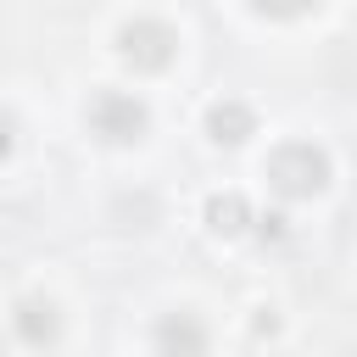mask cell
Segmentation results:
<instances>
[{
  "instance_id": "30bf717a",
  "label": "cell",
  "mask_w": 357,
  "mask_h": 357,
  "mask_svg": "<svg viewBox=\"0 0 357 357\" xmlns=\"http://www.w3.org/2000/svg\"><path fill=\"white\" fill-rule=\"evenodd\" d=\"M11 151H17V123H11L6 112H0V162H6Z\"/></svg>"
},
{
  "instance_id": "7a4b0ae2",
  "label": "cell",
  "mask_w": 357,
  "mask_h": 357,
  "mask_svg": "<svg viewBox=\"0 0 357 357\" xmlns=\"http://www.w3.org/2000/svg\"><path fill=\"white\" fill-rule=\"evenodd\" d=\"M145 128H151V112H145L139 95L100 89V95L89 100V134H95V139H106V145H134V139H145Z\"/></svg>"
},
{
  "instance_id": "ba28073f",
  "label": "cell",
  "mask_w": 357,
  "mask_h": 357,
  "mask_svg": "<svg viewBox=\"0 0 357 357\" xmlns=\"http://www.w3.org/2000/svg\"><path fill=\"white\" fill-rule=\"evenodd\" d=\"M251 11H262V17H301V11H312L318 0H245Z\"/></svg>"
},
{
  "instance_id": "8fae6325",
  "label": "cell",
  "mask_w": 357,
  "mask_h": 357,
  "mask_svg": "<svg viewBox=\"0 0 357 357\" xmlns=\"http://www.w3.org/2000/svg\"><path fill=\"white\" fill-rule=\"evenodd\" d=\"M0 357H6V340H0Z\"/></svg>"
},
{
  "instance_id": "52a82bcc",
  "label": "cell",
  "mask_w": 357,
  "mask_h": 357,
  "mask_svg": "<svg viewBox=\"0 0 357 357\" xmlns=\"http://www.w3.org/2000/svg\"><path fill=\"white\" fill-rule=\"evenodd\" d=\"M206 229L212 234H245L251 229V201L240 195V190H218V195H206Z\"/></svg>"
},
{
  "instance_id": "6da1fadb",
  "label": "cell",
  "mask_w": 357,
  "mask_h": 357,
  "mask_svg": "<svg viewBox=\"0 0 357 357\" xmlns=\"http://www.w3.org/2000/svg\"><path fill=\"white\" fill-rule=\"evenodd\" d=\"M268 184L284 195V201H312L318 190H329V156L307 139H290L268 156Z\"/></svg>"
},
{
  "instance_id": "5b68a950",
  "label": "cell",
  "mask_w": 357,
  "mask_h": 357,
  "mask_svg": "<svg viewBox=\"0 0 357 357\" xmlns=\"http://www.w3.org/2000/svg\"><path fill=\"white\" fill-rule=\"evenodd\" d=\"M11 324H17V335H22L33 351H50V346L61 340V312H56L50 296H22V301L11 307Z\"/></svg>"
},
{
  "instance_id": "277c9868",
  "label": "cell",
  "mask_w": 357,
  "mask_h": 357,
  "mask_svg": "<svg viewBox=\"0 0 357 357\" xmlns=\"http://www.w3.org/2000/svg\"><path fill=\"white\" fill-rule=\"evenodd\" d=\"M156 357H206V329L195 312H162L151 329Z\"/></svg>"
},
{
  "instance_id": "9c48e42d",
  "label": "cell",
  "mask_w": 357,
  "mask_h": 357,
  "mask_svg": "<svg viewBox=\"0 0 357 357\" xmlns=\"http://www.w3.org/2000/svg\"><path fill=\"white\" fill-rule=\"evenodd\" d=\"M251 223H257V234H262V240H279V234H284V218H279V212H268V218H251Z\"/></svg>"
},
{
  "instance_id": "3957f363",
  "label": "cell",
  "mask_w": 357,
  "mask_h": 357,
  "mask_svg": "<svg viewBox=\"0 0 357 357\" xmlns=\"http://www.w3.org/2000/svg\"><path fill=\"white\" fill-rule=\"evenodd\" d=\"M117 56H123L134 73H162V67L178 56V33H173L167 22H156V17H139V22H128V28L117 33Z\"/></svg>"
},
{
  "instance_id": "8992f818",
  "label": "cell",
  "mask_w": 357,
  "mask_h": 357,
  "mask_svg": "<svg viewBox=\"0 0 357 357\" xmlns=\"http://www.w3.org/2000/svg\"><path fill=\"white\" fill-rule=\"evenodd\" d=\"M206 134H212L218 145H245V139L257 134V117H251L245 100H212V106H206Z\"/></svg>"
}]
</instances>
